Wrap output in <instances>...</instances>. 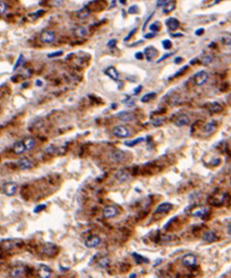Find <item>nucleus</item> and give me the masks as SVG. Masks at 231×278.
I'll return each mask as SVG.
<instances>
[{"instance_id":"nucleus-37","label":"nucleus","mask_w":231,"mask_h":278,"mask_svg":"<svg viewBox=\"0 0 231 278\" xmlns=\"http://www.w3.org/2000/svg\"><path fill=\"white\" fill-rule=\"evenodd\" d=\"M222 42H223L224 45L231 46V37H230V36L223 37V38H222Z\"/></svg>"},{"instance_id":"nucleus-29","label":"nucleus","mask_w":231,"mask_h":278,"mask_svg":"<svg viewBox=\"0 0 231 278\" xmlns=\"http://www.w3.org/2000/svg\"><path fill=\"white\" fill-rule=\"evenodd\" d=\"M116 176L119 181H125L126 180H127V178L129 177V173H127V171H120L116 174Z\"/></svg>"},{"instance_id":"nucleus-39","label":"nucleus","mask_w":231,"mask_h":278,"mask_svg":"<svg viewBox=\"0 0 231 278\" xmlns=\"http://www.w3.org/2000/svg\"><path fill=\"white\" fill-rule=\"evenodd\" d=\"M138 12V7L137 6H131L128 10V13H137Z\"/></svg>"},{"instance_id":"nucleus-6","label":"nucleus","mask_w":231,"mask_h":278,"mask_svg":"<svg viewBox=\"0 0 231 278\" xmlns=\"http://www.w3.org/2000/svg\"><path fill=\"white\" fill-rule=\"evenodd\" d=\"M209 78V74L207 72L204 71V70H201L198 73L194 74V78H193V81L194 83L198 86L203 85L204 84H205L206 81L208 80Z\"/></svg>"},{"instance_id":"nucleus-46","label":"nucleus","mask_w":231,"mask_h":278,"mask_svg":"<svg viewBox=\"0 0 231 278\" xmlns=\"http://www.w3.org/2000/svg\"><path fill=\"white\" fill-rule=\"evenodd\" d=\"M155 35L153 34V33H148V34H147L144 37H145L146 38H152L153 37H155Z\"/></svg>"},{"instance_id":"nucleus-31","label":"nucleus","mask_w":231,"mask_h":278,"mask_svg":"<svg viewBox=\"0 0 231 278\" xmlns=\"http://www.w3.org/2000/svg\"><path fill=\"white\" fill-rule=\"evenodd\" d=\"M155 97H156V93H155V92L148 93V94L144 95V96L142 97V103H148V102H149V101L154 99Z\"/></svg>"},{"instance_id":"nucleus-44","label":"nucleus","mask_w":231,"mask_h":278,"mask_svg":"<svg viewBox=\"0 0 231 278\" xmlns=\"http://www.w3.org/2000/svg\"><path fill=\"white\" fill-rule=\"evenodd\" d=\"M116 43H117V41L115 40V39H112V40H110L109 42L107 43V45L110 46V47H114L115 45H116Z\"/></svg>"},{"instance_id":"nucleus-27","label":"nucleus","mask_w":231,"mask_h":278,"mask_svg":"<svg viewBox=\"0 0 231 278\" xmlns=\"http://www.w3.org/2000/svg\"><path fill=\"white\" fill-rule=\"evenodd\" d=\"M175 7H176V3H175L174 1H169L166 4H165L164 5V7H163L162 11H163L165 13H170V12H172V11L175 9Z\"/></svg>"},{"instance_id":"nucleus-48","label":"nucleus","mask_w":231,"mask_h":278,"mask_svg":"<svg viewBox=\"0 0 231 278\" xmlns=\"http://www.w3.org/2000/svg\"><path fill=\"white\" fill-rule=\"evenodd\" d=\"M203 32H204V29H202V28H201V29H198V30H197L196 32H195V34H196L197 35H201V34H202Z\"/></svg>"},{"instance_id":"nucleus-36","label":"nucleus","mask_w":231,"mask_h":278,"mask_svg":"<svg viewBox=\"0 0 231 278\" xmlns=\"http://www.w3.org/2000/svg\"><path fill=\"white\" fill-rule=\"evenodd\" d=\"M23 58H24L23 55H20V56L18 57L17 60V62H16V63H15V65H14V67H13V70H12L13 71H15V70H17L18 67H19V66L21 64V62H22Z\"/></svg>"},{"instance_id":"nucleus-20","label":"nucleus","mask_w":231,"mask_h":278,"mask_svg":"<svg viewBox=\"0 0 231 278\" xmlns=\"http://www.w3.org/2000/svg\"><path fill=\"white\" fill-rule=\"evenodd\" d=\"M202 239L205 242L211 243V242H214L217 240V237L213 231H207L205 233H204V234L202 235Z\"/></svg>"},{"instance_id":"nucleus-45","label":"nucleus","mask_w":231,"mask_h":278,"mask_svg":"<svg viewBox=\"0 0 231 278\" xmlns=\"http://www.w3.org/2000/svg\"><path fill=\"white\" fill-rule=\"evenodd\" d=\"M162 123V120H160V119H155L154 120V122H153V124L155 126H160Z\"/></svg>"},{"instance_id":"nucleus-19","label":"nucleus","mask_w":231,"mask_h":278,"mask_svg":"<svg viewBox=\"0 0 231 278\" xmlns=\"http://www.w3.org/2000/svg\"><path fill=\"white\" fill-rule=\"evenodd\" d=\"M166 24L167 25L168 28H169V31H176L177 28H179V21L176 20V18H169V19H167L166 21Z\"/></svg>"},{"instance_id":"nucleus-10","label":"nucleus","mask_w":231,"mask_h":278,"mask_svg":"<svg viewBox=\"0 0 231 278\" xmlns=\"http://www.w3.org/2000/svg\"><path fill=\"white\" fill-rule=\"evenodd\" d=\"M100 243H101V238L97 235L89 236L85 241V245L88 248H95Z\"/></svg>"},{"instance_id":"nucleus-16","label":"nucleus","mask_w":231,"mask_h":278,"mask_svg":"<svg viewBox=\"0 0 231 278\" xmlns=\"http://www.w3.org/2000/svg\"><path fill=\"white\" fill-rule=\"evenodd\" d=\"M173 209V204L170 202H162L159 204L155 210V213H166Z\"/></svg>"},{"instance_id":"nucleus-35","label":"nucleus","mask_w":231,"mask_h":278,"mask_svg":"<svg viewBox=\"0 0 231 278\" xmlns=\"http://www.w3.org/2000/svg\"><path fill=\"white\" fill-rule=\"evenodd\" d=\"M162 46L165 49H170L172 47V42L169 40L166 39L162 42Z\"/></svg>"},{"instance_id":"nucleus-47","label":"nucleus","mask_w":231,"mask_h":278,"mask_svg":"<svg viewBox=\"0 0 231 278\" xmlns=\"http://www.w3.org/2000/svg\"><path fill=\"white\" fill-rule=\"evenodd\" d=\"M135 57L138 59V60H142V58H143V55H142V53H137L135 54Z\"/></svg>"},{"instance_id":"nucleus-3","label":"nucleus","mask_w":231,"mask_h":278,"mask_svg":"<svg viewBox=\"0 0 231 278\" xmlns=\"http://www.w3.org/2000/svg\"><path fill=\"white\" fill-rule=\"evenodd\" d=\"M40 251L43 256L49 257V258L55 257L60 252V249L57 247V245L53 243H50V242L42 244L41 245V250Z\"/></svg>"},{"instance_id":"nucleus-30","label":"nucleus","mask_w":231,"mask_h":278,"mask_svg":"<svg viewBox=\"0 0 231 278\" xmlns=\"http://www.w3.org/2000/svg\"><path fill=\"white\" fill-rule=\"evenodd\" d=\"M144 138H136L135 140H130V141H125L124 144L127 146H129V147H133V146H136L137 144H139V143L142 142V141H144Z\"/></svg>"},{"instance_id":"nucleus-4","label":"nucleus","mask_w":231,"mask_h":278,"mask_svg":"<svg viewBox=\"0 0 231 278\" xmlns=\"http://www.w3.org/2000/svg\"><path fill=\"white\" fill-rule=\"evenodd\" d=\"M17 190V184L12 181H8L0 185V191L7 196H12L15 195Z\"/></svg>"},{"instance_id":"nucleus-17","label":"nucleus","mask_w":231,"mask_h":278,"mask_svg":"<svg viewBox=\"0 0 231 278\" xmlns=\"http://www.w3.org/2000/svg\"><path fill=\"white\" fill-rule=\"evenodd\" d=\"M144 54H145L147 60L151 61L154 58L156 57L158 52H157L156 49L153 47V46H148V47L144 49Z\"/></svg>"},{"instance_id":"nucleus-22","label":"nucleus","mask_w":231,"mask_h":278,"mask_svg":"<svg viewBox=\"0 0 231 278\" xmlns=\"http://www.w3.org/2000/svg\"><path fill=\"white\" fill-rule=\"evenodd\" d=\"M132 256H133L134 261H135L136 263L138 264V265H139V264H143V263H149L148 259H147L146 257H144V256H142V255H140V254H138V253L137 252L132 253Z\"/></svg>"},{"instance_id":"nucleus-34","label":"nucleus","mask_w":231,"mask_h":278,"mask_svg":"<svg viewBox=\"0 0 231 278\" xmlns=\"http://www.w3.org/2000/svg\"><path fill=\"white\" fill-rule=\"evenodd\" d=\"M7 10V5L3 1L0 0V14H3Z\"/></svg>"},{"instance_id":"nucleus-28","label":"nucleus","mask_w":231,"mask_h":278,"mask_svg":"<svg viewBox=\"0 0 231 278\" xmlns=\"http://www.w3.org/2000/svg\"><path fill=\"white\" fill-rule=\"evenodd\" d=\"M209 110H210V112L214 113H220L221 111H223V107L220 104L216 103V102H214V103H211V105L209 106Z\"/></svg>"},{"instance_id":"nucleus-11","label":"nucleus","mask_w":231,"mask_h":278,"mask_svg":"<svg viewBox=\"0 0 231 278\" xmlns=\"http://www.w3.org/2000/svg\"><path fill=\"white\" fill-rule=\"evenodd\" d=\"M182 264L186 267H191L195 265L196 263V256L193 254H187L184 255L181 259Z\"/></svg>"},{"instance_id":"nucleus-8","label":"nucleus","mask_w":231,"mask_h":278,"mask_svg":"<svg viewBox=\"0 0 231 278\" xmlns=\"http://www.w3.org/2000/svg\"><path fill=\"white\" fill-rule=\"evenodd\" d=\"M55 33L52 31H44L40 35V40L45 44H50L55 41Z\"/></svg>"},{"instance_id":"nucleus-53","label":"nucleus","mask_w":231,"mask_h":278,"mask_svg":"<svg viewBox=\"0 0 231 278\" xmlns=\"http://www.w3.org/2000/svg\"><path fill=\"white\" fill-rule=\"evenodd\" d=\"M222 1H223V0H216V2H215V3H220V2H222Z\"/></svg>"},{"instance_id":"nucleus-54","label":"nucleus","mask_w":231,"mask_h":278,"mask_svg":"<svg viewBox=\"0 0 231 278\" xmlns=\"http://www.w3.org/2000/svg\"><path fill=\"white\" fill-rule=\"evenodd\" d=\"M136 277V274H131L130 276H129V277Z\"/></svg>"},{"instance_id":"nucleus-50","label":"nucleus","mask_w":231,"mask_h":278,"mask_svg":"<svg viewBox=\"0 0 231 278\" xmlns=\"http://www.w3.org/2000/svg\"><path fill=\"white\" fill-rule=\"evenodd\" d=\"M141 90H142V86H139V87H137V89H135V90H134V92L136 93V94H137V93L139 92Z\"/></svg>"},{"instance_id":"nucleus-18","label":"nucleus","mask_w":231,"mask_h":278,"mask_svg":"<svg viewBox=\"0 0 231 278\" xmlns=\"http://www.w3.org/2000/svg\"><path fill=\"white\" fill-rule=\"evenodd\" d=\"M25 151H27V149H26V147H25V145L23 140L16 142L12 146V152L15 154H17V155H20V154L24 153Z\"/></svg>"},{"instance_id":"nucleus-13","label":"nucleus","mask_w":231,"mask_h":278,"mask_svg":"<svg viewBox=\"0 0 231 278\" xmlns=\"http://www.w3.org/2000/svg\"><path fill=\"white\" fill-rule=\"evenodd\" d=\"M117 116L119 118V120H121L123 122H130L135 120V116L131 112H127V111H122L117 114Z\"/></svg>"},{"instance_id":"nucleus-2","label":"nucleus","mask_w":231,"mask_h":278,"mask_svg":"<svg viewBox=\"0 0 231 278\" xmlns=\"http://www.w3.org/2000/svg\"><path fill=\"white\" fill-rule=\"evenodd\" d=\"M31 269L28 268L27 266L24 264H16L10 269L9 277H22L26 275H30V270Z\"/></svg>"},{"instance_id":"nucleus-23","label":"nucleus","mask_w":231,"mask_h":278,"mask_svg":"<svg viewBox=\"0 0 231 278\" xmlns=\"http://www.w3.org/2000/svg\"><path fill=\"white\" fill-rule=\"evenodd\" d=\"M105 73L106 75H108L110 78H111L112 80H117L119 78V73H117V70L113 67H108L105 71Z\"/></svg>"},{"instance_id":"nucleus-24","label":"nucleus","mask_w":231,"mask_h":278,"mask_svg":"<svg viewBox=\"0 0 231 278\" xmlns=\"http://www.w3.org/2000/svg\"><path fill=\"white\" fill-rule=\"evenodd\" d=\"M207 209L205 207H198V208L195 209L194 210L191 211V215L194 216H196V217H204L206 215L207 213Z\"/></svg>"},{"instance_id":"nucleus-12","label":"nucleus","mask_w":231,"mask_h":278,"mask_svg":"<svg viewBox=\"0 0 231 278\" xmlns=\"http://www.w3.org/2000/svg\"><path fill=\"white\" fill-rule=\"evenodd\" d=\"M190 121L191 120H190L188 116L185 113H181L178 116H176V118L174 120V123L177 127H184V126L189 124Z\"/></svg>"},{"instance_id":"nucleus-49","label":"nucleus","mask_w":231,"mask_h":278,"mask_svg":"<svg viewBox=\"0 0 231 278\" xmlns=\"http://www.w3.org/2000/svg\"><path fill=\"white\" fill-rule=\"evenodd\" d=\"M174 61H175V63H180V62H181L182 61V59L180 57H178V58H176V59H175V60H174Z\"/></svg>"},{"instance_id":"nucleus-33","label":"nucleus","mask_w":231,"mask_h":278,"mask_svg":"<svg viewBox=\"0 0 231 278\" xmlns=\"http://www.w3.org/2000/svg\"><path fill=\"white\" fill-rule=\"evenodd\" d=\"M45 208H46V205H45V204H41V205H37V206H35V208L34 209V213H40V212H42V211L44 210Z\"/></svg>"},{"instance_id":"nucleus-32","label":"nucleus","mask_w":231,"mask_h":278,"mask_svg":"<svg viewBox=\"0 0 231 278\" xmlns=\"http://www.w3.org/2000/svg\"><path fill=\"white\" fill-rule=\"evenodd\" d=\"M110 259L109 258H102L98 262V266L100 268H105L110 264Z\"/></svg>"},{"instance_id":"nucleus-26","label":"nucleus","mask_w":231,"mask_h":278,"mask_svg":"<svg viewBox=\"0 0 231 278\" xmlns=\"http://www.w3.org/2000/svg\"><path fill=\"white\" fill-rule=\"evenodd\" d=\"M216 130V124L214 121H211L209 123H206L204 128V131L207 134H212Z\"/></svg>"},{"instance_id":"nucleus-5","label":"nucleus","mask_w":231,"mask_h":278,"mask_svg":"<svg viewBox=\"0 0 231 278\" xmlns=\"http://www.w3.org/2000/svg\"><path fill=\"white\" fill-rule=\"evenodd\" d=\"M110 159L113 163H123L127 159V153L123 150H114L110 153Z\"/></svg>"},{"instance_id":"nucleus-7","label":"nucleus","mask_w":231,"mask_h":278,"mask_svg":"<svg viewBox=\"0 0 231 278\" xmlns=\"http://www.w3.org/2000/svg\"><path fill=\"white\" fill-rule=\"evenodd\" d=\"M113 135L119 138H125L130 136V130L124 126H117L112 130Z\"/></svg>"},{"instance_id":"nucleus-14","label":"nucleus","mask_w":231,"mask_h":278,"mask_svg":"<svg viewBox=\"0 0 231 278\" xmlns=\"http://www.w3.org/2000/svg\"><path fill=\"white\" fill-rule=\"evenodd\" d=\"M37 273L38 277H49L51 274H52V270H51V269L47 266L46 265H44V264H40L39 267L37 268Z\"/></svg>"},{"instance_id":"nucleus-51","label":"nucleus","mask_w":231,"mask_h":278,"mask_svg":"<svg viewBox=\"0 0 231 278\" xmlns=\"http://www.w3.org/2000/svg\"><path fill=\"white\" fill-rule=\"evenodd\" d=\"M36 85H37V86H41L42 85V81L40 80H37V81H36Z\"/></svg>"},{"instance_id":"nucleus-42","label":"nucleus","mask_w":231,"mask_h":278,"mask_svg":"<svg viewBox=\"0 0 231 278\" xmlns=\"http://www.w3.org/2000/svg\"><path fill=\"white\" fill-rule=\"evenodd\" d=\"M137 31V28H134V29H133V30H132L131 31H130V32L129 33V35H127V37H126V38H124V41L129 40L130 38V37H131L132 35H134V33H135V31Z\"/></svg>"},{"instance_id":"nucleus-1","label":"nucleus","mask_w":231,"mask_h":278,"mask_svg":"<svg viewBox=\"0 0 231 278\" xmlns=\"http://www.w3.org/2000/svg\"><path fill=\"white\" fill-rule=\"evenodd\" d=\"M24 242L20 238H6L0 241V252L5 255L15 254L22 249Z\"/></svg>"},{"instance_id":"nucleus-25","label":"nucleus","mask_w":231,"mask_h":278,"mask_svg":"<svg viewBox=\"0 0 231 278\" xmlns=\"http://www.w3.org/2000/svg\"><path fill=\"white\" fill-rule=\"evenodd\" d=\"M23 141L24 143L27 151L31 150L35 146V141L32 138H25L23 139Z\"/></svg>"},{"instance_id":"nucleus-52","label":"nucleus","mask_w":231,"mask_h":278,"mask_svg":"<svg viewBox=\"0 0 231 278\" xmlns=\"http://www.w3.org/2000/svg\"><path fill=\"white\" fill-rule=\"evenodd\" d=\"M120 3H123V4H125V3H126V0H120Z\"/></svg>"},{"instance_id":"nucleus-43","label":"nucleus","mask_w":231,"mask_h":278,"mask_svg":"<svg viewBox=\"0 0 231 278\" xmlns=\"http://www.w3.org/2000/svg\"><path fill=\"white\" fill-rule=\"evenodd\" d=\"M173 53H168V54H166V55H163L162 57L160 58V59H159V60H158V61H157V63H159V62H161V61H162V60H164L165 59H166V58L169 57V55H173Z\"/></svg>"},{"instance_id":"nucleus-40","label":"nucleus","mask_w":231,"mask_h":278,"mask_svg":"<svg viewBox=\"0 0 231 278\" xmlns=\"http://www.w3.org/2000/svg\"><path fill=\"white\" fill-rule=\"evenodd\" d=\"M149 29L152 31H153V32H156V31H159V27L158 25H156V24L155 23V24H152V25L149 27Z\"/></svg>"},{"instance_id":"nucleus-41","label":"nucleus","mask_w":231,"mask_h":278,"mask_svg":"<svg viewBox=\"0 0 231 278\" xmlns=\"http://www.w3.org/2000/svg\"><path fill=\"white\" fill-rule=\"evenodd\" d=\"M169 1V0H157L156 5L158 6H164L165 4H166Z\"/></svg>"},{"instance_id":"nucleus-21","label":"nucleus","mask_w":231,"mask_h":278,"mask_svg":"<svg viewBox=\"0 0 231 278\" xmlns=\"http://www.w3.org/2000/svg\"><path fill=\"white\" fill-rule=\"evenodd\" d=\"M74 35L77 38H84L87 35V30L85 27L78 26L74 29Z\"/></svg>"},{"instance_id":"nucleus-9","label":"nucleus","mask_w":231,"mask_h":278,"mask_svg":"<svg viewBox=\"0 0 231 278\" xmlns=\"http://www.w3.org/2000/svg\"><path fill=\"white\" fill-rule=\"evenodd\" d=\"M118 209L117 207L112 205H106L102 209V215L105 218H113L118 215Z\"/></svg>"},{"instance_id":"nucleus-38","label":"nucleus","mask_w":231,"mask_h":278,"mask_svg":"<svg viewBox=\"0 0 231 278\" xmlns=\"http://www.w3.org/2000/svg\"><path fill=\"white\" fill-rule=\"evenodd\" d=\"M63 54V52L62 51H57V52H54V53H50L48 55V57L49 58H53V57H58V56H60V55H62Z\"/></svg>"},{"instance_id":"nucleus-15","label":"nucleus","mask_w":231,"mask_h":278,"mask_svg":"<svg viewBox=\"0 0 231 278\" xmlns=\"http://www.w3.org/2000/svg\"><path fill=\"white\" fill-rule=\"evenodd\" d=\"M17 166L20 170H28L33 166L32 162L27 157H23V158L20 159L18 160L17 163Z\"/></svg>"}]
</instances>
